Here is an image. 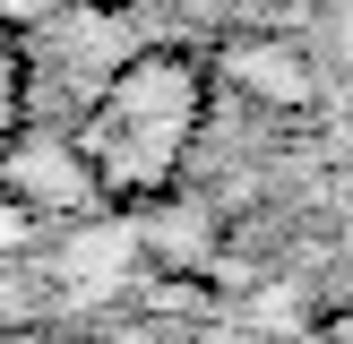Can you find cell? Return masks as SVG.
<instances>
[{
    "label": "cell",
    "mask_w": 353,
    "mask_h": 344,
    "mask_svg": "<svg viewBox=\"0 0 353 344\" xmlns=\"http://www.w3.org/2000/svg\"><path fill=\"white\" fill-rule=\"evenodd\" d=\"M207 103H216V86H207L199 52L147 43V52H130V61L86 95V112H78L69 138H78V155L95 164L103 198L147 206V198H164V189H181L190 155H199V129H207Z\"/></svg>",
    "instance_id": "1"
},
{
    "label": "cell",
    "mask_w": 353,
    "mask_h": 344,
    "mask_svg": "<svg viewBox=\"0 0 353 344\" xmlns=\"http://www.w3.org/2000/svg\"><path fill=\"white\" fill-rule=\"evenodd\" d=\"M0 198L26 206V215H61V224L112 206V198H103V181H95V164L78 155V138L52 129V120H26V129L0 147Z\"/></svg>",
    "instance_id": "2"
},
{
    "label": "cell",
    "mask_w": 353,
    "mask_h": 344,
    "mask_svg": "<svg viewBox=\"0 0 353 344\" xmlns=\"http://www.w3.org/2000/svg\"><path fill=\"white\" fill-rule=\"evenodd\" d=\"M207 86H224L233 103H250V112H268V120H302L310 103H319V69H310V52L293 43V34H276V26L224 34L216 61H207Z\"/></svg>",
    "instance_id": "3"
},
{
    "label": "cell",
    "mask_w": 353,
    "mask_h": 344,
    "mask_svg": "<svg viewBox=\"0 0 353 344\" xmlns=\"http://www.w3.org/2000/svg\"><path fill=\"white\" fill-rule=\"evenodd\" d=\"M216 241H224L216 206H199L190 189L147 198V250H155V267H164V275H207V267H216Z\"/></svg>",
    "instance_id": "4"
},
{
    "label": "cell",
    "mask_w": 353,
    "mask_h": 344,
    "mask_svg": "<svg viewBox=\"0 0 353 344\" xmlns=\"http://www.w3.org/2000/svg\"><path fill=\"white\" fill-rule=\"evenodd\" d=\"M26 95H34V78H26V34L0 26V147L26 129Z\"/></svg>",
    "instance_id": "5"
},
{
    "label": "cell",
    "mask_w": 353,
    "mask_h": 344,
    "mask_svg": "<svg viewBox=\"0 0 353 344\" xmlns=\"http://www.w3.org/2000/svg\"><path fill=\"white\" fill-rule=\"evenodd\" d=\"M0 344H78V336L52 327V319H9V327H0Z\"/></svg>",
    "instance_id": "6"
},
{
    "label": "cell",
    "mask_w": 353,
    "mask_h": 344,
    "mask_svg": "<svg viewBox=\"0 0 353 344\" xmlns=\"http://www.w3.org/2000/svg\"><path fill=\"white\" fill-rule=\"evenodd\" d=\"M52 9H61V0H0V26H9V34H26L34 17H52Z\"/></svg>",
    "instance_id": "7"
},
{
    "label": "cell",
    "mask_w": 353,
    "mask_h": 344,
    "mask_svg": "<svg viewBox=\"0 0 353 344\" xmlns=\"http://www.w3.org/2000/svg\"><path fill=\"white\" fill-rule=\"evenodd\" d=\"M103 344H172V336H164V319H121Z\"/></svg>",
    "instance_id": "8"
},
{
    "label": "cell",
    "mask_w": 353,
    "mask_h": 344,
    "mask_svg": "<svg viewBox=\"0 0 353 344\" xmlns=\"http://www.w3.org/2000/svg\"><path fill=\"white\" fill-rule=\"evenodd\" d=\"M310 344H353V301H336V310H319V336Z\"/></svg>",
    "instance_id": "9"
},
{
    "label": "cell",
    "mask_w": 353,
    "mask_h": 344,
    "mask_svg": "<svg viewBox=\"0 0 353 344\" xmlns=\"http://www.w3.org/2000/svg\"><path fill=\"white\" fill-rule=\"evenodd\" d=\"M95 9H130V0H95Z\"/></svg>",
    "instance_id": "10"
}]
</instances>
